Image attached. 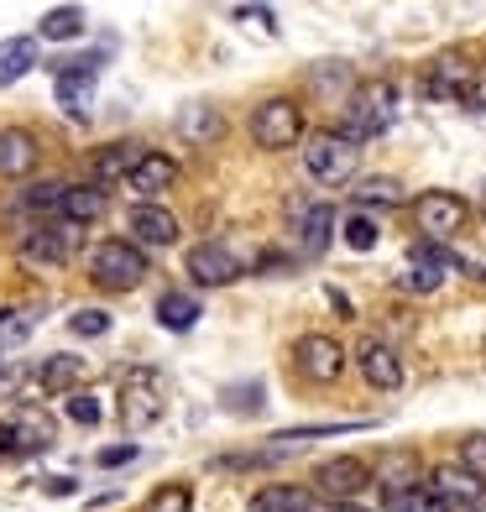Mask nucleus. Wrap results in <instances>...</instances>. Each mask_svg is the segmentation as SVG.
Masks as SVG:
<instances>
[{
    "instance_id": "obj_28",
    "label": "nucleus",
    "mask_w": 486,
    "mask_h": 512,
    "mask_svg": "<svg viewBox=\"0 0 486 512\" xmlns=\"http://www.w3.org/2000/svg\"><path fill=\"white\" fill-rule=\"evenodd\" d=\"M251 512H314V497L304 486H262L251 497Z\"/></svg>"
},
{
    "instance_id": "obj_23",
    "label": "nucleus",
    "mask_w": 486,
    "mask_h": 512,
    "mask_svg": "<svg viewBox=\"0 0 486 512\" xmlns=\"http://www.w3.org/2000/svg\"><path fill=\"white\" fill-rule=\"evenodd\" d=\"M11 429H16V439H21V455L27 450H48L53 439H58V424L42 408H32V403H21L16 413H11Z\"/></svg>"
},
{
    "instance_id": "obj_17",
    "label": "nucleus",
    "mask_w": 486,
    "mask_h": 512,
    "mask_svg": "<svg viewBox=\"0 0 486 512\" xmlns=\"http://www.w3.org/2000/svg\"><path fill=\"white\" fill-rule=\"evenodd\" d=\"M53 95H58L68 121H89V105H95V74H84V68H58Z\"/></svg>"
},
{
    "instance_id": "obj_41",
    "label": "nucleus",
    "mask_w": 486,
    "mask_h": 512,
    "mask_svg": "<svg viewBox=\"0 0 486 512\" xmlns=\"http://www.w3.org/2000/svg\"><path fill=\"white\" fill-rule=\"evenodd\" d=\"M136 455H142V450H136V445H131V439H126V445H105V450H100L95 460L105 465V471H115V465H131Z\"/></svg>"
},
{
    "instance_id": "obj_29",
    "label": "nucleus",
    "mask_w": 486,
    "mask_h": 512,
    "mask_svg": "<svg viewBox=\"0 0 486 512\" xmlns=\"http://www.w3.org/2000/svg\"><path fill=\"white\" fill-rule=\"evenodd\" d=\"M220 408L236 418H257L267 408V387L262 382H230V387H220Z\"/></svg>"
},
{
    "instance_id": "obj_14",
    "label": "nucleus",
    "mask_w": 486,
    "mask_h": 512,
    "mask_svg": "<svg viewBox=\"0 0 486 512\" xmlns=\"http://www.w3.org/2000/svg\"><path fill=\"white\" fill-rule=\"evenodd\" d=\"M178 183V162L168 157V152H147L142 162H136V173L126 178V189L142 199V204H157L162 194H168Z\"/></svg>"
},
{
    "instance_id": "obj_25",
    "label": "nucleus",
    "mask_w": 486,
    "mask_h": 512,
    "mask_svg": "<svg viewBox=\"0 0 486 512\" xmlns=\"http://www.w3.org/2000/svg\"><path fill=\"white\" fill-rule=\"evenodd\" d=\"M37 68V37H6L0 42V84H16Z\"/></svg>"
},
{
    "instance_id": "obj_6",
    "label": "nucleus",
    "mask_w": 486,
    "mask_h": 512,
    "mask_svg": "<svg viewBox=\"0 0 486 512\" xmlns=\"http://www.w3.org/2000/svg\"><path fill=\"white\" fill-rule=\"evenodd\" d=\"M413 220H419L424 241L445 246V241H455L460 230H466V220H471V204L460 199V194H450V189H429V194L413 199Z\"/></svg>"
},
{
    "instance_id": "obj_19",
    "label": "nucleus",
    "mask_w": 486,
    "mask_h": 512,
    "mask_svg": "<svg viewBox=\"0 0 486 512\" xmlns=\"http://www.w3.org/2000/svg\"><path fill=\"white\" fill-rule=\"evenodd\" d=\"M147 157V147H136V142H110L95 152V162H89V173H95L100 189H110V183H126L136 173V162Z\"/></svg>"
},
{
    "instance_id": "obj_8",
    "label": "nucleus",
    "mask_w": 486,
    "mask_h": 512,
    "mask_svg": "<svg viewBox=\"0 0 486 512\" xmlns=\"http://www.w3.org/2000/svg\"><path fill=\"white\" fill-rule=\"evenodd\" d=\"M372 481L377 476H372V465H366L361 455H335V460H324L314 471V492L330 507H340V502H356Z\"/></svg>"
},
{
    "instance_id": "obj_22",
    "label": "nucleus",
    "mask_w": 486,
    "mask_h": 512,
    "mask_svg": "<svg viewBox=\"0 0 486 512\" xmlns=\"http://www.w3.org/2000/svg\"><path fill=\"white\" fill-rule=\"evenodd\" d=\"M429 486L450 507H476L481 502V481L466 471V465H439V471H429Z\"/></svg>"
},
{
    "instance_id": "obj_11",
    "label": "nucleus",
    "mask_w": 486,
    "mask_h": 512,
    "mask_svg": "<svg viewBox=\"0 0 486 512\" xmlns=\"http://www.w3.org/2000/svg\"><path fill=\"white\" fill-rule=\"evenodd\" d=\"M126 236L136 246H173L178 241V215H173L168 204H131Z\"/></svg>"
},
{
    "instance_id": "obj_34",
    "label": "nucleus",
    "mask_w": 486,
    "mask_h": 512,
    "mask_svg": "<svg viewBox=\"0 0 486 512\" xmlns=\"http://www.w3.org/2000/svg\"><path fill=\"white\" fill-rule=\"evenodd\" d=\"M340 236H345V246H351V251H372V246L382 241V230H377L372 215H345Z\"/></svg>"
},
{
    "instance_id": "obj_3",
    "label": "nucleus",
    "mask_w": 486,
    "mask_h": 512,
    "mask_svg": "<svg viewBox=\"0 0 486 512\" xmlns=\"http://www.w3.org/2000/svg\"><path fill=\"white\" fill-rule=\"evenodd\" d=\"M392 115H398V89L387 79L377 84H356V95L345 100V115H340V131L351 136V142H372L392 126Z\"/></svg>"
},
{
    "instance_id": "obj_5",
    "label": "nucleus",
    "mask_w": 486,
    "mask_h": 512,
    "mask_svg": "<svg viewBox=\"0 0 486 512\" xmlns=\"http://www.w3.org/2000/svg\"><path fill=\"white\" fill-rule=\"evenodd\" d=\"M251 142L267 147V152L298 147V142H304V105L288 100V95L262 100V105H257V115H251Z\"/></svg>"
},
{
    "instance_id": "obj_16",
    "label": "nucleus",
    "mask_w": 486,
    "mask_h": 512,
    "mask_svg": "<svg viewBox=\"0 0 486 512\" xmlns=\"http://www.w3.org/2000/svg\"><path fill=\"white\" fill-rule=\"evenodd\" d=\"M377 486L387 497H403V492H413V486H424L429 476L419 471V450H387L382 460H377Z\"/></svg>"
},
{
    "instance_id": "obj_18",
    "label": "nucleus",
    "mask_w": 486,
    "mask_h": 512,
    "mask_svg": "<svg viewBox=\"0 0 486 512\" xmlns=\"http://www.w3.org/2000/svg\"><path fill=\"white\" fill-rule=\"evenodd\" d=\"M37 157H42V147H37V136L27 126L0 131V178H27L37 168Z\"/></svg>"
},
{
    "instance_id": "obj_26",
    "label": "nucleus",
    "mask_w": 486,
    "mask_h": 512,
    "mask_svg": "<svg viewBox=\"0 0 486 512\" xmlns=\"http://www.w3.org/2000/svg\"><path fill=\"white\" fill-rule=\"evenodd\" d=\"M199 314H204V309H199L194 293H162V298H157V324H162V330H173V335L194 330Z\"/></svg>"
},
{
    "instance_id": "obj_2",
    "label": "nucleus",
    "mask_w": 486,
    "mask_h": 512,
    "mask_svg": "<svg viewBox=\"0 0 486 512\" xmlns=\"http://www.w3.org/2000/svg\"><path fill=\"white\" fill-rule=\"evenodd\" d=\"M147 251L136 246L131 236H110L100 241L95 251H89V277L105 288V293H131V288H142L147 283Z\"/></svg>"
},
{
    "instance_id": "obj_38",
    "label": "nucleus",
    "mask_w": 486,
    "mask_h": 512,
    "mask_svg": "<svg viewBox=\"0 0 486 512\" xmlns=\"http://www.w3.org/2000/svg\"><path fill=\"white\" fill-rule=\"evenodd\" d=\"M32 377H37V366H27V361H6V366H0V392H6V398H21V392L32 387Z\"/></svg>"
},
{
    "instance_id": "obj_32",
    "label": "nucleus",
    "mask_w": 486,
    "mask_h": 512,
    "mask_svg": "<svg viewBox=\"0 0 486 512\" xmlns=\"http://www.w3.org/2000/svg\"><path fill=\"white\" fill-rule=\"evenodd\" d=\"M387 512H455V507L424 481V486H413V492H403V497H387Z\"/></svg>"
},
{
    "instance_id": "obj_45",
    "label": "nucleus",
    "mask_w": 486,
    "mask_h": 512,
    "mask_svg": "<svg viewBox=\"0 0 486 512\" xmlns=\"http://www.w3.org/2000/svg\"><path fill=\"white\" fill-rule=\"evenodd\" d=\"M481 209H486V199H481Z\"/></svg>"
},
{
    "instance_id": "obj_42",
    "label": "nucleus",
    "mask_w": 486,
    "mask_h": 512,
    "mask_svg": "<svg viewBox=\"0 0 486 512\" xmlns=\"http://www.w3.org/2000/svg\"><path fill=\"white\" fill-rule=\"evenodd\" d=\"M74 492H79L74 476H48V497H74Z\"/></svg>"
},
{
    "instance_id": "obj_15",
    "label": "nucleus",
    "mask_w": 486,
    "mask_h": 512,
    "mask_svg": "<svg viewBox=\"0 0 486 512\" xmlns=\"http://www.w3.org/2000/svg\"><path fill=\"white\" fill-rule=\"evenodd\" d=\"M356 366H361V377L372 382L377 392H398L403 387V356L392 351L387 340H366L356 351Z\"/></svg>"
},
{
    "instance_id": "obj_4",
    "label": "nucleus",
    "mask_w": 486,
    "mask_h": 512,
    "mask_svg": "<svg viewBox=\"0 0 486 512\" xmlns=\"http://www.w3.org/2000/svg\"><path fill=\"white\" fill-rule=\"evenodd\" d=\"M304 168H309V178L340 189V183H351L356 168H361V142H351L345 131H314L304 142Z\"/></svg>"
},
{
    "instance_id": "obj_33",
    "label": "nucleus",
    "mask_w": 486,
    "mask_h": 512,
    "mask_svg": "<svg viewBox=\"0 0 486 512\" xmlns=\"http://www.w3.org/2000/svg\"><path fill=\"white\" fill-rule=\"evenodd\" d=\"M63 413H68V418H74V424H79V429H95V424H100V418H105V408H100V398H95V392H84V387H79V392H68V398H63Z\"/></svg>"
},
{
    "instance_id": "obj_10",
    "label": "nucleus",
    "mask_w": 486,
    "mask_h": 512,
    "mask_svg": "<svg viewBox=\"0 0 486 512\" xmlns=\"http://www.w3.org/2000/svg\"><path fill=\"white\" fill-rule=\"evenodd\" d=\"M183 272L194 277V288H230L246 272V262L220 241H199V246H189V256H183Z\"/></svg>"
},
{
    "instance_id": "obj_1",
    "label": "nucleus",
    "mask_w": 486,
    "mask_h": 512,
    "mask_svg": "<svg viewBox=\"0 0 486 512\" xmlns=\"http://www.w3.org/2000/svg\"><path fill=\"white\" fill-rule=\"evenodd\" d=\"M115 413H121L126 434H147L152 424H162V413H168V377L157 366H126L121 392H115Z\"/></svg>"
},
{
    "instance_id": "obj_35",
    "label": "nucleus",
    "mask_w": 486,
    "mask_h": 512,
    "mask_svg": "<svg viewBox=\"0 0 486 512\" xmlns=\"http://www.w3.org/2000/svg\"><path fill=\"white\" fill-rule=\"evenodd\" d=\"M37 330V309H0V345H16Z\"/></svg>"
},
{
    "instance_id": "obj_13",
    "label": "nucleus",
    "mask_w": 486,
    "mask_h": 512,
    "mask_svg": "<svg viewBox=\"0 0 486 512\" xmlns=\"http://www.w3.org/2000/svg\"><path fill=\"white\" fill-rule=\"evenodd\" d=\"M424 89L434 100H455V105H466V110H481L476 100V79H471V68L460 63V58H439L434 63V74L424 79Z\"/></svg>"
},
{
    "instance_id": "obj_24",
    "label": "nucleus",
    "mask_w": 486,
    "mask_h": 512,
    "mask_svg": "<svg viewBox=\"0 0 486 512\" xmlns=\"http://www.w3.org/2000/svg\"><path fill=\"white\" fill-rule=\"evenodd\" d=\"M105 189L100 183H68V194H63V220L68 225H89V220H100L105 215Z\"/></svg>"
},
{
    "instance_id": "obj_30",
    "label": "nucleus",
    "mask_w": 486,
    "mask_h": 512,
    "mask_svg": "<svg viewBox=\"0 0 486 512\" xmlns=\"http://www.w3.org/2000/svg\"><path fill=\"white\" fill-rule=\"evenodd\" d=\"M356 204H377V209H398L408 194H403V183L398 178H366L361 189H351Z\"/></svg>"
},
{
    "instance_id": "obj_44",
    "label": "nucleus",
    "mask_w": 486,
    "mask_h": 512,
    "mask_svg": "<svg viewBox=\"0 0 486 512\" xmlns=\"http://www.w3.org/2000/svg\"><path fill=\"white\" fill-rule=\"evenodd\" d=\"M330 512H372V507H361V502H340V507H330Z\"/></svg>"
},
{
    "instance_id": "obj_9",
    "label": "nucleus",
    "mask_w": 486,
    "mask_h": 512,
    "mask_svg": "<svg viewBox=\"0 0 486 512\" xmlns=\"http://www.w3.org/2000/svg\"><path fill=\"white\" fill-rule=\"evenodd\" d=\"M293 366H298L304 382L330 387V382L345 377V345L335 335H298L293 340Z\"/></svg>"
},
{
    "instance_id": "obj_40",
    "label": "nucleus",
    "mask_w": 486,
    "mask_h": 512,
    "mask_svg": "<svg viewBox=\"0 0 486 512\" xmlns=\"http://www.w3.org/2000/svg\"><path fill=\"white\" fill-rule=\"evenodd\" d=\"M236 21H241V27H257L262 37H277V21H272L267 6H236Z\"/></svg>"
},
{
    "instance_id": "obj_20",
    "label": "nucleus",
    "mask_w": 486,
    "mask_h": 512,
    "mask_svg": "<svg viewBox=\"0 0 486 512\" xmlns=\"http://www.w3.org/2000/svg\"><path fill=\"white\" fill-rule=\"evenodd\" d=\"M84 356H68V351H58V356H48L37 366V377H32V392H79V382H84Z\"/></svg>"
},
{
    "instance_id": "obj_7",
    "label": "nucleus",
    "mask_w": 486,
    "mask_h": 512,
    "mask_svg": "<svg viewBox=\"0 0 486 512\" xmlns=\"http://www.w3.org/2000/svg\"><path fill=\"white\" fill-rule=\"evenodd\" d=\"M74 230L79 225H32L27 236L16 241V262H21V272H58L63 262H68V251H74Z\"/></svg>"
},
{
    "instance_id": "obj_36",
    "label": "nucleus",
    "mask_w": 486,
    "mask_h": 512,
    "mask_svg": "<svg viewBox=\"0 0 486 512\" xmlns=\"http://www.w3.org/2000/svg\"><path fill=\"white\" fill-rule=\"evenodd\" d=\"M68 330H74L79 340H105L110 335V314L105 309H74L68 314Z\"/></svg>"
},
{
    "instance_id": "obj_31",
    "label": "nucleus",
    "mask_w": 486,
    "mask_h": 512,
    "mask_svg": "<svg viewBox=\"0 0 486 512\" xmlns=\"http://www.w3.org/2000/svg\"><path fill=\"white\" fill-rule=\"evenodd\" d=\"M63 194H68V183H58V178H42V183H32L27 194H21V209H32V215H63Z\"/></svg>"
},
{
    "instance_id": "obj_43",
    "label": "nucleus",
    "mask_w": 486,
    "mask_h": 512,
    "mask_svg": "<svg viewBox=\"0 0 486 512\" xmlns=\"http://www.w3.org/2000/svg\"><path fill=\"white\" fill-rule=\"evenodd\" d=\"M0 455H21V439H16V429H11V418L0 424Z\"/></svg>"
},
{
    "instance_id": "obj_27",
    "label": "nucleus",
    "mask_w": 486,
    "mask_h": 512,
    "mask_svg": "<svg viewBox=\"0 0 486 512\" xmlns=\"http://www.w3.org/2000/svg\"><path fill=\"white\" fill-rule=\"evenodd\" d=\"M84 27H89L84 6H53V11H42V21H37L42 42H74V37H84Z\"/></svg>"
},
{
    "instance_id": "obj_39",
    "label": "nucleus",
    "mask_w": 486,
    "mask_h": 512,
    "mask_svg": "<svg viewBox=\"0 0 486 512\" xmlns=\"http://www.w3.org/2000/svg\"><path fill=\"white\" fill-rule=\"evenodd\" d=\"M460 465H466L476 481H486V434H466V439H460Z\"/></svg>"
},
{
    "instance_id": "obj_21",
    "label": "nucleus",
    "mask_w": 486,
    "mask_h": 512,
    "mask_svg": "<svg viewBox=\"0 0 486 512\" xmlns=\"http://www.w3.org/2000/svg\"><path fill=\"white\" fill-rule=\"evenodd\" d=\"M220 131H225V115H220L215 105L194 100V105H183V110H178V136H183L189 147H210V142H220Z\"/></svg>"
},
{
    "instance_id": "obj_12",
    "label": "nucleus",
    "mask_w": 486,
    "mask_h": 512,
    "mask_svg": "<svg viewBox=\"0 0 486 512\" xmlns=\"http://www.w3.org/2000/svg\"><path fill=\"white\" fill-rule=\"evenodd\" d=\"M293 241H298V256H324L335 241V204H304L293 220Z\"/></svg>"
},
{
    "instance_id": "obj_37",
    "label": "nucleus",
    "mask_w": 486,
    "mask_h": 512,
    "mask_svg": "<svg viewBox=\"0 0 486 512\" xmlns=\"http://www.w3.org/2000/svg\"><path fill=\"white\" fill-rule=\"evenodd\" d=\"M147 512H194V492H189V486H178V481L173 486H157Z\"/></svg>"
}]
</instances>
